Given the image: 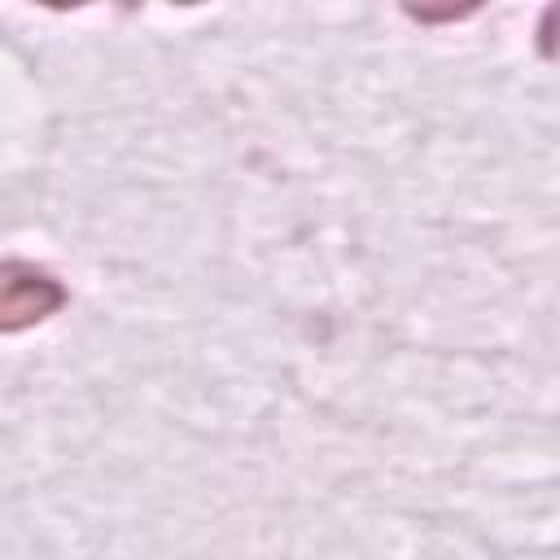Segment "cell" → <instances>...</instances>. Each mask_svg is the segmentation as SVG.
<instances>
[{"instance_id": "6da1fadb", "label": "cell", "mask_w": 560, "mask_h": 560, "mask_svg": "<svg viewBox=\"0 0 560 560\" xmlns=\"http://www.w3.org/2000/svg\"><path fill=\"white\" fill-rule=\"evenodd\" d=\"M66 306V284L26 258H4L0 262V332H22L44 324Z\"/></svg>"}]
</instances>
